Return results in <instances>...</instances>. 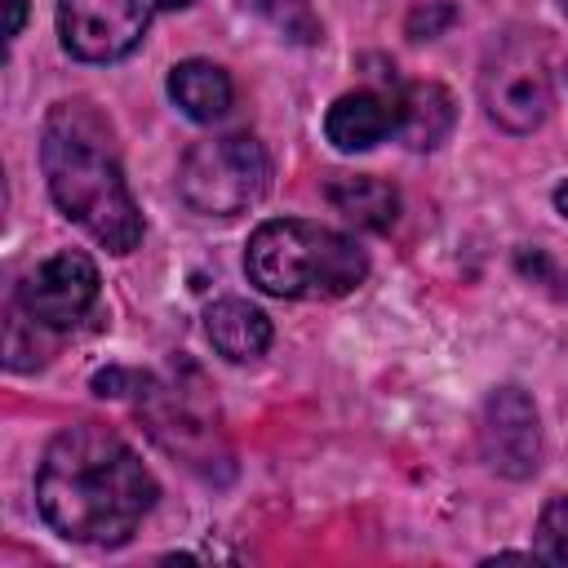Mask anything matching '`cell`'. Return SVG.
<instances>
[{"mask_svg":"<svg viewBox=\"0 0 568 568\" xmlns=\"http://www.w3.org/2000/svg\"><path fill=\"white\" fill-rule=\"evenodd\" d=\"M155 479L142 457L98 422L67 426L49 439L36 470V506L44 524L84 546H120L155 506Z\"/></svg>","mask_w":568,"mask_h":568,"instance_id":"6da1fadb","label":"cell"},{"mask_svg":"<svg viewBox=\"0 0 568 568\" xmlns=\"http://www.w3.org/2000/svg\"><path fill=\"white\" fill-rule=\"evenodd\" d=\"M40 164H44L53 204L71 222H80L111 253L138 248L142 213H138L124 169H120L115 129L93 102L71 98L44 115Z\"/></svg>","mask_w":568,"mask_h":568,"instance_id":"7a4b0ae2","label":"cell"},{"mask_svg":"<svg viewBox=\"0 0 568 568\" xmlns=\"http://www.w3.org/2000/svg\"><path fill=\"white\" fill-rule=\"evenodd\" d=\"M248 280L271 297H342L364 284L368 257L364 248L320 222L275 217L262 222L244 248Z\"/></svg>","mask_w":568,"mask_h":568,"instance_id":"3957f363","label":"cell"},{"mask_svg":"<svg viewBox=\"0 0 568 568\" xmlns=\"http://www.w3.org/2000/svg\"><path fill=\"white\" fill-rule=\"evenodd\" d=\"M271 182V160L257 138L248 133H222L204 138L182 155L178 191L195 213L209 217H235L248 204L262 200Z\"/></svg>","mask_w":568,"mask_h":568,"instance_id":"277c9868","label":"cell"},{"mask_svg":"<svg viewBox=\"0 0 568 568\" xmlns=\"http://www.w3.org/2000/svg\"><path fill=\"white\" fill-rule=\"evenodd\" d=\"M479 93L488 115L506 133H532L546 120L555 93H550V58L537 31H515L493 49L479 75Z\"/></svg>","mask_w":568,"mask_h":568,"instance_id":"5b68a950","label":"cell"},{"mask_svg":"<svg viewBox=\"0 0 568 568\" xmlns=\"http://www.w3.org/2000/svg\"><path fill=\"white\" fill-rule=\"evenodd\" d=\"M191 0H58L62 49L80 62H115L133 53L146 27Z\"/></svg>","mask_w":568,"mask_h":568,"instance_id":"8992f818","label":"cell"},{"mask_svg":"<svg viewBox=\"0 0 568 568\" xmlns=\"http://www.w3.org/2000/svg\"><path fill=\"white\" fill-rule=\"evenodd\" d=\"M98 302V266L75 253V248H62L53 257H44L27 280H22V293H18V306L31 324L40 328H75Z\"/></svg>","mask_w":568,"mask_h":568,"instance_id":"52a82bcc","label":"cell"},{"mask_svg":"<svg viewBox=\"0 0 568 568\" xmlns=\"http://www.w3.org/2000/svg\"><path fill=\"white\" fill-rule=\"evenodd\" d=\"M484 462L506 479H528L541 466V426L537 408L519 386H501L488 395L479 417Z\"/></svg>","mask_w":568,"mask_h":568,"instance_id":"ba28073f","label":"cell"},{"mask_svg":"<svg viewBox=\"0 0 568 568\" xmlns=\"http://www.w3.org/2000/svg\"><path fill=\"white\" fill-rule=\"evenodd\" d=\"M324 133L337 151H368L382 138L399 133V89L382 93V89H355L342 93L328 115H324Z\"/></svg>","mask_w":568,"mask_h":568,"instance_id":"9c48e42d","label":"cell"},{"mask_svg":"<svg viewBox=\"0 0 568 568\" xmlns=\"http://www.w3.org/2000/svg\"><path fill=\"white\" fill-rule=\"evenodd\" d=\"M457 120V102L444 84L435 80H417L399 89V138L413 151H435Z\"/></svg>","mask_w":568,"mask_h":568,"instance_id":"30bf717a","label":"cell"},{"mask_svg":"<svg viewBox=\"0 0 568 568\" xmlns=\"http://www.w3.org/2000/svg\"><path fill=\"white\" fill-rule=\"evenodd\" d=\"M204 333H209L213 351L226 355L231 364H248V359H257L271 346V320L257 306L240 302V297L213 302L204 311Z\"/></svg>","mask_w":568,"mask_h":568,"instance_id":"8fae6325","label":"cell"},{"mask_svg":"<svg viewBox=\"0 0 568 568\" xmlns=\"http://www.w3.org/2000/svg\"><path fill=\"white\" fill-rule=\"evenodd\" d=\"M169 98L182 106V115L200 120V124H213L217 115L231 111V75L217 67V62H204V58H186L169 71Z\"/></svg>","mask_w":568,"mask_h":568,"instance_id":"7c38bea8","label":"cell"},{"mask_svg":"<svg viewBox=\"0 0 568 568\" xmlns=\"http://www.w3.org/2000/svg\"><path fill=\"white\" fill-rule=\"evenodd\" d=\"M324 195L342 217H351L364 231H386L399 213V191L373 173H337L328 178Z\"/></svg>","mask_w":568,"mask_h":568,"instance_id":"4fadbf2b","label":"cell"},{"mask_svg":"<svg viewBox=\"0 0 568 568\" xmlns=\"http://www.w3.org/2000/svg\"><path fill=\"white\" fill-rule=\"evenodd\" d=\"M537 559L568 564V497H550L537 519Z\"/></svg>","mask_w":568,"mask_h":568,"instance_id":"5bb4252c","label":"cell"},{"mask_svg":"<svg viewBox=\"0 0 568 568\" xmlns=\"http://www.w3.org/2000/svg\"><path fill=\"white\" fill-rule=\"evenodd\" d=\"M457 22V9L448 4V0H430V4H417L413 13H408V36L413 40H435L444 27H453Z\"/></svg>","mask_w":568,"mask_h":568,"instance_id":"9a60e30c","label":"cell"},{"mask_svg":"<svg viewBox=\"0 0 568 568\" xmlns=\"http://www.w3.org/2000/svg\"><path fill=\"white\" fill-rule=\"evenodd\" d=\"M22 18H27V0H9V40L22 31Z\"/></svg>","mask_w":568,"mask_h":568,"instance_id":"2e32d148","label":"cell"},{"mask_svg":"<svg viewBox=\"0 0 568 568\" xmlns=\"http://www.w3.org/2000/svg\"><path fill=\"white\" fill-rule=\"evenodd\" d=\"M555 209H559V213H564V217H568V182H564V186H559V191H555Z\"/></svg>","mask_w":568,"mask_h":568,"instance_id":"e0dca14e","label":"cell"},{"mask_svg":"<svg viewBox=\"0 0 568 568\" xmlns=\"http://www.w3.org/2000/svg\"><path fill=\"white\" fill-rule=\"evenodd\" d=\"M564 9H568V0H564Z\"/></svg>","mask_w":568,"mask_h":568,"instance_id":"ac0fdd59","label":"cell"}]
</instances>
